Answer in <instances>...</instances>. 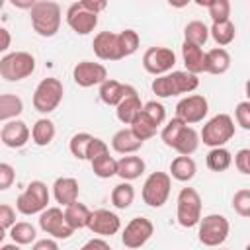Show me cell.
Here are the masks:
<instances>
[{
    "label": "cell",
    "mask_w": 250,
    "mask_h": 250,
    "mask_svg": "<svg viewBox=\"0 0 250 250\" xmlns=\"http://www.w3.org/2000/svg\"><path fill=\"white\" fill-rule=\"evenodd\" d=\"M29 137H31V131L27 123L21 119H12L4 123L0 129V141L8 148H21L29 141Z\"/></svg>",
    "instance_id": "18"
},
{
    "label": "cell",
    "mask_w": 250,
    "mask_h": 250,
    "mask_svg": "<svg viewBox=\"0 0 250 250\" xmlns=\"http://www.w3.org/2000/svg\"><path fill=\"white\" fill-rule=\"evenodd\" d=\"M0 225H2L4 230H10L16 225V209L10 203L0 205Z\"/></svg>",
    "instance_id": "45"
},
{
    "label": "cell",
    "mask_w": 250,
    "mask_h": 250,
    "mask_svg": "<svg viewBox=\"0 0 250 250\" xmlns=\"http://www.w3.org/2000/svg\"><path fill=\"white\" fill-rule=\"evenodd\" d=\"M131 88H133V86H129V84H123V82L113 80V78H107V80L100 86V100H102L105 105L117 107V105L121 104V100L129 94Z\"/></svg>",
    "instance_id": "22"
},
{
    "label": "cell",
    "mask_w": 250,
    "mask_h": 250,
    "mask_svg": "<svg viewBox=\"0 0 250 250\" xmlns=\"http://www.w3.org/2000/svg\"><path fill=\"white\" fill-rule=\"evenodd\" d=\"M199 143H201L199 133H197L193 127L188 125V127L182 131V135L178 137V141H176V145H174L172 148H174L180 156H191V154L197 150Z\"/></svg>",
    "instance_id": "29"
},
{
    "label": "cell",
    "mask_w": 250,
    "mask_h": 250,
    "mask_svg": "<svg viewBox=\"0 0 250 250\" xmlns=\"http://www.w3.org/2000/svg\"><path fill=\"white\" fill-rule=\"evenodd\" d=\"M78 193H80V186H78L76 178L62 176V178H57L55 184H53V197L62 207H68V205L76 203Z\"/></svg>",
    "instance_id": "19"
},
{
    "label": "cell",
    "mask_w": 250,
    "mask_h": 250,
    "mask_svg": "<svg viewBox=\"0 0 250 250\" xmlns=\"http://www.w3.org/2000/svg\"><path fill=\"white\" fill-rule=\"evenodd\" d=\"M244 250H250V242H248V244H246V248H244Z\"/></svg>",
    "instance_id": "55"
},
{
    "label": "cell",
    "mask_w": 250,
    "mask_h": 250,
    "mask_svg": "<svg viewBox=\"0 0 250 250\" xmlns=\"http://www.w3.org/2000/svg\"><path fill=\"white\" fill-rule=\"evenodd\" d=\"M88 229L98 234V236H113L119 232L121 229V221L119 217L109 211V209H96L92 211V217H90V223H88Z\"/></svg>",
    "instance_id": "17"
},
{
    "label": "cell",
    "mask_w": 250,
    "mask_h": 250,
    "mask_svg": "<svg viewBox=\"0 0 250 250\" xmlns=\"http://www.w3.org/2000/svg\"><path fill=\"white\" fill-rule=\"evenodd\" d=\"M230 68V55L223 47L205 51V72L207 74H225Z\"/></svg>",
    "instance_id": "25"
},
{
    "label": "cell",
    "mask_w": 250,
    "mask_h": 250,
    "mask_svg": "<svg viewBox=\"0 0 250 250\" xmlns=\"http://www.w3.org/2000/svg\"><path fill=\"white\" fill-rule=\"evenodd\" d=\"M49 188L41 180H33L25 186V189L16 199L18 213L29 217V215H41L49 207Z\"/></svg>",
    "instance_id": "3"
},
{
    "label": "cell",
    "mask_w": 250,
    "mask_h": 250,
    "mask_svg": "<svg viewBox=\"0 0 250 250\" xmlns=\"http://www.w3.org/2000/svg\"><path fill=\"white\" fill-rule=\"evenodd\" d=\"M66 23L76 35H88L98 25V14L90 12L82 2H74L66 10Z\"/></svg>",
    "instance_id": "15"
},
{
    "label": "cell",
    "mask_w": 250,
    "mask_h": 250,
    "mask_svg": "<svg viewBox=\"0 0 250 250\" xmlns=\"http://www.w3.org/2000/svg\"><path fill=\"white\" fill-rule=\"evenodd\" d=\"M82 4L94 14H100V12H104L107 8V2H104V0H82Z\"/></svg>",
    "instance_id": "50"
},
{
    "label": "cell",
    "mask_w": 250,
    "mask_h": 250,
    "mask_svg": "<svg viewBox=\"0 0 250 250\" xmlns=\"http://www.w3.org/2000/svg\"><path fill=\"white\" fill-rule=\"evenodd\" d=\"M207 111H209V102L201 94L186 96L176 104V117L182 119L186 125L203 121L207 117Z\"/></svg>",
    "instance_id": "13"
},
{
    "label": "cell",
    "mask_w": 250,
    "mask_h": 250,
    "mask_svg": "<svg viewBox=\"0 0 250 250\" xmlns=\"http://www.w3.org/2000/svg\"><path fill=\"white\" fill-rule=\"evenodd\" d=\"M131 127V131L145 143V141H148V139H152L154 135H156V131H158V127L145 115V111H141L137 117H135V121L129 125Z\"/></svg>",
    "instance_id": "39"
},
{
    "label": "cell",
    "mask_w": 250,
    "mask_h": 250,
    "mask_svg": "<svg viewBox=\"0 0 250 250\" xmlns=\"http://www.w3.org/2000/svg\"><path fill=\"white\" fill-rule=\"evenodd\" d=\"M57 135V129H55V123L49 119V117H41L33 123L31 127V141L37 145V146H47L53 143Z\"/></svg>",
    "instance_id": "27"
},
{
    "label": "cell",
    "mask_w": 250,
    "mask_h": 250,
    "mask_svg": "<svg viewBox=\"0 0 250 250\" xmlns=\"http://www.w3.org/2000/svg\"><path fill=\"white\" fill-rule=\"evenodd\" d=\"M197 172V164L191 156H176L170 162V178L178 180V182H189L195 178Z\"/></svg>",
    "instance_id": "26"
},
{
    "label": "cell",
    "mask_w": 250,
    "mask_h": 250,
    "mask_svg": "<svg viewBox=\"0 0 250 250\" xmlns=\"http://www.w3.org/2000/svg\"><path fill=\"white\" fill-rule=\"evenodd\" d=\"M31 250H59V244L55 238H41V240L33 242Z\"/></svg>",
    "instance_id": "49"
},
{
    "label": "cell",
    "mask_w": 250,
    "mask_h": 250,
    "mask_svg": "<svg viewBox=\"0 0 250 250\" xmlns=\"http://www.w3.org/2000/svg\"><path fill=\"white\" fill-rule=\"evenodd\" d=\"M94 53L100 61H121V49H119V37L113 31H100L94 35L92 41Z\"/></svg>",
    "instance_id": "16"
},
{
    "label": "cell",
    "mask_w": 250,
    "mask_h": 250,
    "mask_svg": "<svg viewBox=\"0 0 250 250\" xmlns=\"http://www.w3.org/2000/svg\"><path fill=\"white\" fill-rule=\"evenodd\" d=\"M39 227L45 234H49L51 238H59V240H66L74 234V229L66 223L64 211L61 207H47L39 215Z\"/></svg>",
    "instance_id": "10"
},
{
    "label": "cell",
    "mask_w": 250,
    "mask_h": 250,
    "mask_svg": "<svg viewBox=\"0 0 250 250\" xmlns=\"http://www.w3.org/2000/svg\"><path fill=\"white\" fill-rule=\"evenodd\" d=\"M230 164H232V154L225 146L211 148L207 152V168L209 170H213V172H225V170L230 168Z\"/></svg>",
    "instance_id": "35"
},
{
    "label": "cell",
    "mask_w": 250,
    "mask_h": 250,
    "mask_svg": "<svg viewBox=\"0 0 250 250\" xmlns=\"http://www.w3.org/2000/svg\"><path fill=\"white\" fill-rule=\"evenodd\" d=\"M0 37H2L0 51H8V47H10V31L6 27H0Z\"/></svg>",
    "instance_id": "52"
},
{
    "label": "cell",
    "mask_w": 250,
    "mask_h": 250,
    "mask_svg": "<svg viewBox=\"0 0 250 250\" xmlns=\"http://www.w3.org/2000/svg\"><path fill=\"white\" fill-rule=\"evenodd\" d=\"M29 18H31V27L37 35L53 37V35H57L59 27H61L62 14H61V6L57 2L41 0V2H35V6L29 12Z\"/></svg>",
    "instance_id": "2"
},
{
    "label": "cell",
    "mask_w": 250,
    "mask_h": 250,
    "mask_svg": "<svg viewBox=\"0 0 250 250\" xmlns=\"http://www.w3.org/2000/svg\"><path fill=\"white\" fill-rule=\"evenodd\" d=\"M145 168H146L145 160L137 154H127V156H121L117 160V176L123 182H133V180L141 178Z\"/></svg>",
    "instance_id": "24"
},
{
    "label": "cell",
    "mask_w": 250,
    "mask_h": 250,
    "mask_svg": "<svg viewBox=\"0 0 250 250\" xmlns=\"http://www.w3.org/2000/svg\"><path fill=\"white\" fill-rule=\"evenodd\" d=\"M201 195L195 188H182L176 199V219L184 229L197 227L201 221Z\"/></svg>",
    "instance_id": "8"
},
{
    "label": "cell",
    "mask_w": 250,
    "mask_h": 250,
    "mask_svg": "<svg viewBox=\"0 0 250 250\" xmlns=\"http://www.w3.org/2000/svg\"><path fill=\"white\" fill-rule=\"evenodd\" d=\"M143 105H145V104L141 102L137 90L131 88L129 94H127V96L121 100V104L115 107V115H117V119H119L123 125H131V123L135 121V117L143 111Z\"/></svg>",
    "instance_id": "20"
},
{
    "label": "cell",
    "mask_w": 250,
    "mask_h": 250,
    "mask_svg": "<svg viewBox=\"0 0 250 250\" xmlns=\"http://www.w3.org/2000/svg\"><path fill=\"white\" fill-rule=\"evenodd\" d=\"M199 6H207L209 18L213 20V23H221V21H229L230 20V2L229 0H209V2H197Z\"/></svg>",
    "instance_id": "38"
},
{
    "label": "cell",
    "mask_w": 250,
    "mask_h": 250,
    "mask_svg": "<svg viewBox=\"0 0 250 250\" xmlns=\"http://www.w3.org/2000/svg\"><path fill=\"white\" fill-rule=\"evenodd\" d=\"M188 125L182 121V119H178V117H174V119H170L166 125H164V129H162V133H160V139H162V143L166 145V146H174L176 145V141H178V137L182 135V131L186 129Z\"/></svg>",
    "instance_id": "41"
},
{
    "label": "cell",
    "mask_w": 250,
    "mask_h": 250,
    "mask_svg": "<svg viewBox=\"0 0 250 250\" xmlns=\"http://www.w3.org/2000/svg\"><path fill=\"white\" fill-rule=\"evenodd\" d=\"M182 59H184L188 72H191V74L205 72V51L199 45L184 41L182 43Z\"/></svg>",
    "instance_id": "23"
},
{
    "label": "cell",
    "mask_w": 250,
    "mask_h": 250,
    "mask_svg": "<svg viewBox=\"0 0 250 250\" xmlns=\"http://www.w3.org/2000/svg\"><path fill=\"white\" fill-rule=\"evenodd\" d=\"M197 86H199L197 74H191L188 70H172L170 74L156 76L150 84L156 98H172V96L191 94L193 90H197Z\"/></svg>",
    "instance_id": "1"
},
{
    "label": "cell",
    "mask_w": 250,
    "mask_h": 250,
    "mask_svg": "<svg viewBox=\"0 0 250 250\" xmlns=\"http://www.w3.org/2000/svg\"><path fill=\"white\" fill-rule=\"evenodd\" d=\"M143 111H145V115H146L156 127H160V125L164 123V119H166V109H164V105H162L160 102H156V100L146 102V104L143 105Z\"/></svg>",
    "instance_id": "43"
},
{
    "label": "cell",
    "mask_w": 250,
    "mask_h": 250,
    "mask_svg": "<svg viewBox=\"0 0 250 250\" xmlns=\"http://www.w3.org/2000/svg\"><path fill=\"white\" fill-rule=\"evenodd\" d=\"M197 238L203 246H209V248H219L227 238H229V232H230V223L225 215H219V213H211V215H205L201 217L199 225H197Z\"/></svg>",
    "instance_id": "6"
},
{
    "label": "cell",
    "mask_w": 250,
    "mask_h": 250,
    "mask_svg": "<svg viewBox=\"0 0 250 250\" xmlns=\"http://www.w3.org/2000/svg\"><path fill=\"white\" fill-rule=\"evenodd\" d=\"M219 250H227V248H219Z\"/></svg>",
    "instance_id": "56"
},
{
    "label": "cell",
    "mask_w": 250,
    "mask_h": 250,
    "mask_svg": "<svg viewBox=\"0 0 250 250\" xmlns=\"http://www.w3.org/2000/svg\"><path fill=\"white\" fill-rule=\"evenodd\" d=\"M72 78L80 88H92L102 86L107 80V68L102 62L94 61H80L72 68Z\"/></svg>",
    "instance_id": "14"
},
{
    "label": "cell",
    "mask_w": 250,
    "mask_h": 250,
    "mask_svg": "<svg viewBox=\"0 0 250 250\" xmlns=\"http://www.w3.org/2000/svg\"><path fill=\"white\" fill-rule=\"evenodd\" d=\"M23 111V102L16 94H2L0 96V121L8 123L12 119H18Z\"/></svg>",
    "instance_id": "30"
},
{
    "label": "cell",
    "mask_w": 250,
    "mask_h": 250,
    "mask_svg": "<svg viewBox=\"0 0 250 250\" xmlns=\"http://www.w3.org/2000/svg\"><path fill=\"white\" fill-rule=\"evenodd\" d=\"M35 72V57L27 51L6 53L0 59V76L8 82H20Z\"/></svg>",
    "instance_id": "5"
},
{
    "label": "cell",
    "mask_w": 250,
    "mask_h": 250,
    "mask_svg": "<svg viewBox=\"0 0 250 250\" xmlns=\"http://www.w3.org/2000/svg\"><path fill=\"white\" fill-rule=\"evenodd\" d=\"M145 143L131 131V127H123L119 131H115V135L111 137V148L123 156L127 154H135Z\"/></svg>",
    "instance_id": "21"
},
{
    "label": "cell",
    "mask_w": 250,
    "mask_h": 250,
    "mask_svg": "<svg viewBox=\"0 0 250 250\" xmlns=\"http://www.w3.org/2000/svg\"><path fill=\"white\" fill-rule=\"evenodd\" d=\"M96 137L90 135V133H76L70 137L68 141V150L70 154L76 158V160H88V152H90V146H92V141Z\"/></svg>",
    "instance_id": "32"
},
{
    "label": "cell",
    "mask_w": 250,
    "mask_h": 250,
    "mask_svg": "<svg viewBox=\"0 0 250 250\" xmlns=\"http://www.w3.org/2000/svg\"><path fill=\"white\" fill-rule=\"evenodd\" d=\"M8 234L12 236V242H16V244H20V246L37 242V240H35V238H37V229H35L31 223H27V221L16 223V225L8 230Z\"/></svg>",
    "instance_id": "33"
},
{
    "label": "cell",
    "mask_w": 250,
    "mask_h": 250,
    "mask_svg": "<svg viewBox=\"0 0 250 250\" xmlns=\"http://www.w3.org/2000/svg\"><path fill=\"white\" fill-rule=\"evenodd\" d=\"M234 131H236L234 119L229 113H217L203 125L199 137L203 145L211 148H219V146H225L234 137Z\"/></svg>",
    "instance_id": "4"
},
{
    "label": "cell",
    "mask_w": 250,
    "mask_h": 250,
    "mask_svg": "<svg viewBox=\"0 0 250 250\" xmlns=\"http://www.w3.org/2000/svg\"><path fill=\"white\" fill-rule=\"evenodd\" d=\"M90 164H92V172L98 178H102V180H107V178L117 176V160L113 156H109V152L94 158Z\"/></svg>",
    "instance_id": "37"
},
{
    "label": "cell",
    "mask_w": 250,
    "mask_h": 250,
    "mask_svg": "<svg viewBox=\"0 0 250 250\" xmlns=\"http://www.w3.org/2000/svg\"><path fill=\"white\" fill-rule=\"evenodd\" d=\"M64 217H66V223H68L74 230H80V229H88L92 211H90L84 203L76 201V203L64 207Z\"/></svg>",
    "instance_id": "28"
},
{
    "label": "cell",
    "mask_w": 250,
    "mask_h": 250,
    "mask_svg": "<svg viewBox=\"0 0 250 250\" xmlns=\"http://www.w3.org/2000/svg\"><path fill=\"white\" fill-rule=\"evenodd\" d=\"M207 39H209V27L203 21L193 20V21L186 23V27H184V41L201 47V45L207 43Z\"/></svg>",
    "instance_id": "36"
},
{
    "label": "cell",
    "mask_w": 250,
    "mask_h": 250,
    "mask_svg": "<svg viewBox=\"0 0 250 250\" xmlns=\"http://www.w3.org/2000/svg\"><path fill=\"white\" fill-rule=\"evenodd\" d=\"M232 209H234L236 215H240L244 219H250V189L248 188H242V189L234 191Z\"/></svg>",
    "instance_id": "42"
},
{
    "label": "cell",
    "mask_w": 250,
    "mask_h": 250,
    "mask_svg": "<svg viewBox=\"0 0 250 250\" xmlns=\"http://www.w3.org/2000/svg\"><path fill=\"white\" fill-rule=\"evenodd\" d=\"M170 189H172V178L166 172H152L145 184H143V191L141 197L143 201L152 207V209H160L168 197H170Z\"/></svg>",
    "instance_id": "9"
},
{
    "label": "cell",
    "mask_w": 250,
    "mask_h": 250,
    "mask_svg": "<svg viewBox=\"0 0 250 250\" xmlns=\"http://www.w3.org/2000/svg\"><path fill=\"white\" fill-rule=\"evenodd\" d=\"M244 92H246V100L250 102V78H248L246 84H244Z\"/></svg>",
    "instance_id": "54"
},
{
    "label": "cell",
    "mask_w": 250,
    "mask_h": 250,
    "mask_svg": "<svg viewBox=\"0 0 250 250\" xmlns=\"http://www.w3.org/2000/svg\"><path fill=\"white\" fill-rule=\"evenodd\" d=\"M16 180V170L8 164V162H2L0 164V189H8Z\"/></svg>",
    "instance_id": "47"
},
{
    "label": "cell",
    "mask_w": 250,
    "mask_h": 250,
    "mask_svg": "<svg viewBox=\"0 0 250 250\" xmlns=\"http://www.w3.org/2000/svg\"><path fill=\"white\" fill-rule=\"evenodd\" d=\"M135 201V188L131 182H121L111 189V203L115 209H127Z\"/></svg>",
    "instance_id": "34"
},
{
    "label": "cell",
    "mask_w": 250,
    "mask_h": 250,
    "mask_svg": "<svg viewBox=\"0 0 250 250\" xmlns=\"http://www.w3.org/2000/svg\"><path fill=\"white\" fill-rule=\"evenodd\" d=\"M176 64V55L168 47H148L143 55V68L152 76L170 74Z\"/></svg>",
    "instance_id": "12"
},
{
    "label": "cell",
    "mask_w": 250,
    "mask_h": 250,
    "mask_svg": "<svg viewBox=\"0 0 250 250\" xmlns=\"http://www.w3.org/2000/svg\"><path fill=\"white\" fill-rule=\"evenodd\" d=\"M14 8H20V10H29L31 12V8L35 6V0H12L10 2Z\"/></svg>",
    "instance_id": "51"
},
{
    "label": "cell",
    "mask_w": 250,
    "mask_h": 250,
    "mask_svg": "<svg viewBox=\"0 0 250 250\" xmlns=\"http://www.w3.org/2000/svg\"><path fill=\"white\" fill-rule=\"evenodd\" d=\"M80 250H111V246L102 236H98V238H90Z\"/></svg>",
    "instance_id": "48"
},
{
    "label": "cell",
    "mask_w": 250,
    "mask_h": 250,
    "mask_svg": "<svg viewBox=\"0 0 250 250\" xmlns=\"http://www.w3.org/2000/svg\"><path fill=\"white\" fill-rule=\"evenodd\" d=\"M62 94H64V88L59 78H53V76L43 78L33 90V98H31L33 107L39 113L47 115L59 107V104L62 102Z\"/></svg>",
    "instance_id": "7"
},
{
    "label": "cell",
    "mask_w": 250,
    "mask_h": 250,
    "mask_svg": "<svg viewBox=\"0 0 250 250\" xmlns=\"http://www.w3.org/2000/svg\"><path fill=\"white\" fill-rule=\"evenodd\" d=\"M234 166L240 174L250 176V148H240L234 154Z\"/></svg>",
    "instance_id": "46"
},
{
    "label": "cell",
    "mask_w": 250,
    "mask_h": 250,
    "mask_svg": "<svg viewBox=\"0 0 250 250\" xmlns=\"http://www.w3.org/2000/svg\"><path fill=\"white\" fill-rule=\"evenodd\" d=\"M152 234H154V225H152V221L146 219V217H135V219H131V221L125 225V229H123V232H121V242H123L125 248L137 250V248L145 246V244L150 240Z\"/></svg>",
    "instance_id": "11"
},
{
    "label": "cell",
    "mask_w": 250,
    "mask_h": 250,
    "mask_svg": "<svg viewBox=\"0 0 250 250\" xmlns=\"http://www.w3.org/2000/svg\"><path fill=\"white\" fill-rule=\"evenodd\" d=\"M0 250H21V248H20V244L10 242V244H2V246H0Z\"/></svg>",
    "instance_id": "53"
},
{
    "label": "cell",
    "mask_w": 250,
    "mask_h": 250,
    "mask_svg": "<svg viewBox=\"0 0 250 250\" xmlns=\"http://www.w3.org/2000/svg\"><path fill=\"white\" fill-rule=\"evenodd\" d=\"M234 119H236V125L238 127H242L244 131H250V102L248 100L236 104V107H234Z\"/></svg>",
    "instance_id": "44"
},
{
    "label": "cell",
    "mask_w": 250,
    "mask_h": 250,
    "mask_svg": "<svg viewBox=\"0 0 250 250\" xmlns=\"http://www.w3.org/2000/svg\"><path fill=\"white\" fill-rule=\"evenodd\" d=\"M117 37H119V49H121L123 59L137 53V49L141 45V37L135 29H123V31L117 33Z\"/></svg>",
    "instance_id": "40"
},
{
    "label": "cell",
    "mask_w": 250,
    "mask_h": 250,
    "mask_svg": "<svg viewBox=\"0 0 250 250\" xmlns=\"http://www.w3.org/2000/svg\"><path fill=\"white\" fill-rule=\"evenodd\" d=\"M209 35L213 37V41L219 45V47H227L234 41L236 37V25L229 20V21H221V23H213L209 27Z\"/></svg>",
    "instance_id": "31"
}]
</instances>
